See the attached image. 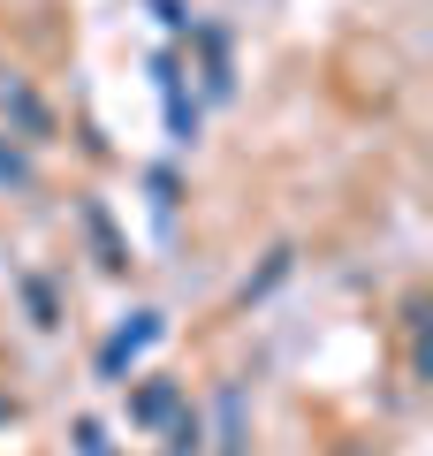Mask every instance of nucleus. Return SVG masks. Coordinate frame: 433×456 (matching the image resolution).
Wrapping results in <instances>:
<instances>
[{
	"label": "nucleus",
	"mask_w": 433,
	"mask_h": 456,
	"mask_svg": "<svg viewBox=\"0 0 433 456\" xmlns=\"http://www.w3.org/2000/svg\"><path fill=\"white\" fill-rule=\"evenodd\" d=\"M160 335H167V320H160V312H137V320H129V327H114V342H107V350H99V380H122L129 365H137L144 350L160 342Z\"/></svg>",
	"instance_id": "obj_1"
},
{
	"label": "nucleus",
	"mask_w": 433,
	"mask_h": 456,
	"mask_svg": "<svg viewBox=\"0 0 433 456\" xmlns=\"http://www.w3.org/2000/svg\"><path fill=\"white\" fill-rule=\"evenodd\" d=\"M152 84H160V99H167V137H176V145H191V137H198V107L183 99V77H176V61H167V53H152Z\"/></svg>",
	"instance_id": "obj_2"
},
{
	"label": "nucleus",
	"mask_w": 433,
	"mask_h": 456,
	"mask_svg": "<svg viewBox=\"0 0 433 456\" xmlns=\"http://www.w3.org/2000/svg\"><path fill=\"white\" fill-rule=\"evenodd\" d=\"M176 411H183V388H176V380H152V388L129 395V419H144V426H167Z\"/></svg>",
	"instance_id": "obj_3"
},
{
	"label": "nucleus",
	"mask_w": 433,
	"mask_h": 456,
	"mask_svg": "<svg viewBox=\"0 0 433 456\" xmlns=\"http://www.w3.org/2000/svg\"><path fill=\"white\" fill-rule=\"evenodd\" d=\"M213 411H221V456H243V388H236V380L221 388Z\"/></svg>",
	"instance_id": "obj_4"
},
{
	"label": "nucleus",
	"mask_w": 433,
	"mask_h": 456,
	"mask_svg": "<svg viewBox=\"0 0 433 456\" xmlns=\"http://www.w3.org/2000/svg\"><path fill=\"white\" fill-rule=\"evenodd\" d=\"M84 221H92V244H99V266H114V274H122V244H114V228H107V213H99V206H84Z\"/></svg>",
	"instance_id": "obj_5"
},
{
	"label": "nucleus",
	"mask_w": 433,
	"mask_h": 456,
	"mask_svg": "<svg viewBox=\"0 0 433 456\" xmlns=\"http://www.w3.org/2000/svg\"><path fill=\"white\" fill-rule=\"evenodd\" d=\"M289 259H297V251H289V244H282V251H266V266H258V274H251V281H243V305H251V297H266V289H274V281H282V274H289Z\"/></svg>",
	"instance_id": "obj_6"
},
{
	"label": "nucleus",
	"mask_w": 433,
	"mask_h": 456,
	"mask_svg": "<svg viewBox=\"0 0 433 456\" xmlns=\"http://www.w3.org/2000/svg\"><path fill=\"white\" fill-rule=\"evenodd\" d=\"M152 206L176 213V175H167V167H152Z\"/></svg>",
	"instance_id": "obj_7"
},
{
	"label": "nucleus",
	"mask_w": 433,
	"mask_h": 456,
	"mask_svg": "<svg viewBox=\"0 0 433 456\" xmlns=\"http://www.w3.org/2000/svg\"><path fill=\"white\" fill-rule=\"evenodd\" d=\"M23 297H31V312H38V327H53V297H46V281H23Z\"/></svg>",
	"instance_id": "obj_8"
},
{
	"label": "nucleus",
	"mask_w": 433,
	"mask_h": 456,
	"mask_svg": "<svg viewBox=\"0 0 433 456\" xmlns=\"http://www.w3.org/2000/svg\"><path fill=\"white\" fill-rule=\"evenodd\" d=\"M152 16H160L167 31H183V23H191V16H183V0H152Z\"/></svg>",
	"instance_id": "obj_9"
},
{
	"label": "nucleus",
	"mask_w": 433,
	"mask_h": 456,
	"mask_svg": "<svg viewBox=\"0 0 433 456\" xmlns=\"http://www.w3.org/2000/svg\"><path fill=\"white\" fill-rule=\"evenodd\" d=\"M0 419H16V403H8V395H0Z\"/></svg>",
	"instance_id": "obj_10"
}]
</instances>
